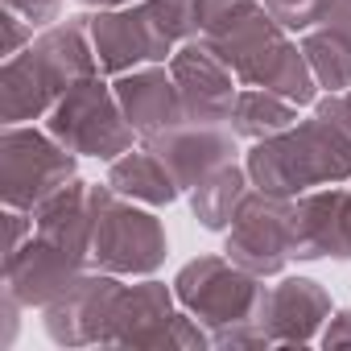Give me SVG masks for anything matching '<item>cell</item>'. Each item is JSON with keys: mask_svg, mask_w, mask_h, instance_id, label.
<instances>
[{"mask_svg": "<svg viewBox=\"0 0 351 351\" xmlns=\"http://www.w3.org/2000/svg\"><path fill=\"white\" fill-rule=\"evenodd\" d=\"M91 265L54 248L50 240H42L38 232L5 256V289L21 298L25 310H46L50 302H58Z\"/></svg>", "mask_w": 351, "mask_h": 351, "instance_id": "14", "label": "cell"}, {"mask_svg": "<svg viewBox=\"0 0 351 351\" xmlns=\"http://www.w3.org/2000/svg\"><path fill=\"white\" fill-rule=\"evenodd\" d=\"M173 298L211 330V347H269L261 326L269 285L265 277L240 269L228 252L186 261L173 277Z\"/></svg>", "mask_w": 351, "mask_h": 351, "instance_id": "3", "label": "cell"}, {"mask_svg": "<svg viewBox=\"0 0 351 351\" xmlns=\"http://www.w3.org/2000/svg\"><path fill=\"white\" fill-rule=\"evenodd\" d=\"M318 29H330V34H339V38L351 42V0H326Z\"/></svg>", "mask_w": 351, "mask_h": 351, "instance_id": "27", "label": "cell"}, {"mask_svg": "<svg viewBox=\"0 0 351 351\" xmlns=\"http://www.w3.org/2000/svg\"><path fill=\"white\" fill-rule=\"evenodd\" d=\"M112 87H116V99H120V108H124V116H128V124L136 128L141 141H153V136H161L173 124L186 120L182 91H178V83H173L165 62L116 75Z\"/></svg>", "mask_w": 351, "mask_h": 351, "instance_id": "16", "label": "cell"}, {"mask_svg": "<svg viewBox=\"0 0 351 351\" xmlns=\"http://www.w3.org/2000/svg\"><path fill=\"white\" fill-rule=\"evenodd\" d=\"M5 9L21 13L34 29H46V25H54V21H58L62 0H5Z\"/></svg>", "mask_w": 351, "mask_h": 351, "instance_id": "23", "label": "cell"}, {"mask_svg": "<svg viewBox=\"0 0 351 351\" xmlns=\"http://www.w3.org/2000/svg\"><path fill=\"white\" fill-rule=\"evenodd\" d=\"M347 191H351V186H347Z\"/></svg>", "mask_w": 351, "mask_h": 351, "instance_id": "32", "label": "cell"}, {"mask_svg": "<svg viewBox=\"0 0 351 351\" xmlns=\"http://www.w3.org/2000/svg\"><path fill=\"white\" fill-rule=\"evenodd\" d=\"M75 161L50 128L34 124H5L0 132V199L17 211H38L62 186L75 182Z\"/></svg>", "mask_w": 351, "mask_h": 351, "instance_id": "6", "label": "cell"}, {"mask_svg": "<svg viewBox=\"0 0 351 351\" xmlns=\"http://www.w3.org/2000/svg\"><path fill=\"white\" fill-rule=\"evenodd\" d=\"M343 104H347V112H351V91H343Z\"/></svg>", "mask_w": 351, "mask_h": 351, "instance_id": "30", "label": "cell"}, {"mask_svg": "<svg viewBox=\"0 0 351 351\" xmlns=\"http://www.w3.org/2000/svg\"><path fill=\"white\" fill-rule=\"evenodd\" d=\"M178 178V186L191 195L203 178H211L215 169L232 165L240 153V136L232 132V124H203V120H182L169 132L145 141Z\"/></svg>", "mask_w": 351, "mask_h": 351, "instance_id": "13", "label": "cell"}, {"mask_svg": "<svg viewBox=\"0 0 351 351\" xmlns=\"http://www.w3.org/2000/svg\"><path fill=\"white\" fill-rule=\"evenodd\" d=\"M104 347L203 351V347H211V330L191 310H178L173 285H161L153 277H141L136 285H124L120 289Z\"/></svg>", "mask_w": 351, "mask_h": 351, "instance_id": "4", "label": "cell"}, {"mask_svg": "<svg viewBox=\"0 0 351 351\" xmlns=\"http://www.w3.org/2000/svg\"><path fill=\"white\" fill-rule=\"evenodd\" d=\"M87 34H91L99 71L112 75V79L128 75L136 66L169 62L173 50H178V42L161 29V21L153 17V9L145 5V0L124 5V9H95L87 17Z\"/></svg>", "mask_w": 351, "mask_h": 351, "instance_id": "8", "label": "cell"}, {"mask_svg": "<svg viewBox=\"0 0 351 351\" xmlns=\"http://www.w3.org/2000/svg\"><path fill=\"white\" fill-rule=\"evenodd\" d=\"M95 195V236H91V269L116 277H153L165 265L169 240L165 228L145 203L120 199L108 182L91 186Z\"/></svg>", "mask_w": 351, "mask_h": 351, "instance_id": "5", "label": "cell"}, {"mask_svg": "<svg viewBox=\"0 0 351 351\" xmlns=\"http://www.w3.org/2000/svg\"><path fill=\"white\" fill-rule=\"evenodd\" d=\"M244 169L256 191L281 199L351 182V112L343 95H322L314 99L310 120L252 141V149L244 153Z\"/></svg>", "mask_w": 351, "mask_h": 351, "instance_id": "1", "label": "cell"}, {"mask_svg": "<svg viewBox=\"0 0 351 351\" xmlns=\"http://www.w3.org/2000/svg\"><path fill=\"white\" fill-rule=\"evenodd\" d=\"M173 83L182 91V108L186 120H203V124H228L236 95H240V79L232 75V66L203 42H182L173 50V58L165 62Z\"/></svg>", "mask_w": 351, "mask_h": 351, "instance_id": "12", "label": "cell"}, {"mask_svg": "<svg viewBox=\"0 0 351 351\" xmlns=\"http://www.w3.org/2000/svg\"><path fill=\"white\" fill-rule=\"evenodd\" d=\"M298 120H302L298 104H289V99H281L265 87H240L228 124L240 141H265V136H277V132L293 128Z\"/></svg>", "mask_w": 351, "mask_h": 351, "instance_id": "20", "label": "cell"}, {"mask_svg": "<svg viewBox=\"0 0 351 351\" xmlns=\"http://www.w3.org/2000/svg\"><path fill=\"white\" fill-rule=\"evenodd\" d=\"M29 236H34V211L5 207V256H9V252H17Z\"/></svg>", "mask_w": 351, "mask_h": 351, "instance_id": "25", "label": "cell"}, {"mask_svg": "<svg viewBox=\"0 0 351 351\" xmlns=\"http://www.w3.org/2000/svg\"><path fill=\"white\" fill-rule=\"evenodd\" d=\"M87 75H104L87 34V17L46 25L21 54L5 58L0 66V120H46L54 104Z\"/></svg>", "mask_w": 351, "mask_h": 351, "instance_id": "2", "label": "cell"}, {"mask_svg": "<svg viewBox=\"0 0 351 351\" xmlns=\"http://www.w3.org/2000/svg\"><path fill=\"white\" fill-rule=\"evenodd\" d=\"M34 232L42 240H50L54 248L91 265V236H95V195H91V186L75 178L54 199H46L34 211Z\"/></svg>", "mask_w": 351, "mask_h": 351, "instance_id": "17", "label": "cell"}, {"mask_svg": "<svg viewBox=\"0 0 351 351\" xmlns=\"http://www.w3.org/2000/svg\"><path fill=\"white\" fill-rule=\"evenodd\" d=\"M21 298L17 293H0V318H5V335H0V347H13V339H17V326H21Z\"/></svg>", "mask_w": 351, "mask_h": 351, "instance_id": "28", "label": "cell"}, {"mask_svg": "<svg viewBox=\"0 0 351 351\" xmlns=\"http://www.w3.org/2000/svg\"><path fill=\"white\" fill-rule=\"evenodd\" d=\"M182 5H199V0H182Z\"/></svg>", "mask_w": 351, "mask_h": 351, "instance_id": "31", "label": "cell"}, {"mask_svg": "<svg viewBox=\"0 0 351 351\" xmlns=\"http://www.w3.org/2000/svg\"><path fill=\"white\" fill-rule=\"evenodd\" d=\"M108 186L120 199H132V203H145V207H169L182 195L178 178H173L169 165L149 145L145 149H128L116 161H108Z\"/></svg>", "mask_w": 351, "mask_h": 351, "instance_id": "18", "label": "cell"}, {"mask_svg": "<svg viewBox=\"0 0 351 351\" xmlns=\"http://www.w3.org/2000/svg\"><path fill=\"white\" fill-rule=\"evenodd\" d=\"M120 289H124V277L104 273V269H87L58 302H50L42 310L50 343H58V347H104Z\"/></svg>", "mask_w": 351, "mask_h": 351, "instance_id": "10", "label": "cell"}, {"mask_svg": "<svg viewBox=\"0 0 351 351\" xmlns=\"http://www.w3.org/2000/svg\"><path fill=\"white\" fill-rule=\"evenodd\" d=\"M318 343H322L326 351H335V347H351V310H335V314L326 318Z\"/></svg>", "mask_w": 351, "mask_h": 351, "instance_id": "26", "label": "cell"}, {"mask_svg": "<svg viewBox=\"0 0 351 351\" xmlns=\"http://www.w3.org/2000/svg\"><path fill=\"white\" fill-rule=\"evenodd\" d=\"M46 128L79 157H99V161H116L120 153L132 149L136 128L128 124L116 87L104 75H87L79 79L46 116Z\"/></svg>", "mask_w": 351, "mask_h": 351, "instance_id": "7", "label": "cell"}, {"mask_svg": "<svg viewBox=\"0 0 351 351\" xmlns=\"http://www.w3.org/2000/svg\"><path fill=\"white\" fill-rule=\"evenodd\" d=\"M248 191H252L248 169L232 161V165L215 169L211 178H203L191 191V211H195V219L207 232H228L232 219H236V211H240V203L248 199Z\"/></svg>", "mask_w": 351, "mask_h": 351, "instance_id": "19", "label": "cell"}, {"mask_svg": "<svg viewBox=\"0 0 351 351\" xmlns=\"http://www.w3.org/2000/svg\"><path fill=\"white\" fill-rule=\"evenodd\" d=\"M289 261H351V191L318 186L293 199Z\"/></svg>", "mask_w": 351, "mask_h": 351, "instance_id": "11", "label": "cell"}, {"mask_svg": "<svg viewBox=\"0 0 351 351\" xmlns=\"http://www.w3.org/2000/svg\"><path fill=\"white\" fill-rule=\"evenodd\" d=\"M0 25H5V50H0V54H5V58H13V54H21L38 34H34V25L21 17V13H13V9H5V13H0Z\"/></svg>", "mask_w": 351, "mask_h": 351, "instance_id": "24", "label": "cell"}, {"mask_svg": "<svg viewBox=\"0 0 351 351\" xmlns=\"http://www.w3.org/2000/svg\"><path fill=\"white\" fill-rule=\"evenodd\" d=\"M302 54L318 79V91L343 95L351 91V42L330 34V29H310L302 34Z\"/></svg>", "mask_w": 351, "mask_h": 351, "instance_id": "21", "label": "cell"}, {"mask_svg": "<svg viewBox=\"0 0 351 351\" xmlns=\"http://www.w3.org/2000/svg\"><path fill=\"white\" fill-rule=\"evenodd\" d=\"M289 219H293V199L265 195L252 186L232 228L223 232L228 236L223 252L256 277H277L289 265Z\"/></svg>", "mask_w": 351, "mask_h": 351, "instance_id": "9", "label": "cell"}, {"mask_svg": "<svg viewBox=\"0 0 351 351\" xmlns=\"http://www.w3.org/2000/svg\"><path fill=\"white\" fill-rule=\"evenodd\" d=\"M330 314V293L314 277H281V285H273L265 298L261 326L269 335V347H306L322 335Z\"/></svg>", "mask_w": 351, "mask_h": 351, "instance_id": "15", "label": "cell"}, {"mask_svg": "<svg viewBox=\"0 0 351 351\" xmlns=\"http://www.w3.org/2000/svg\"><path fill=\"white\" fill-rule=\"evenodd\" d=\"M261 5L273 13V21H277L285 34H310V29H318V21H322L326 0H261Z\"/></svg>", "mask_w": 351, "mask_h": 351, "instance_id": "22", "label": "cell"}, {"mask_svg": "<svg viewBox=\"0 0 351 351\" xmlns=\"http://www.w3.org/2000/svg\"><path fill=\"white\" fill-rule=\"evenodd\" d=\"M83 9H124V5H136V0H79Z\"/></svg>", "mask_w": 351, "mask_h": 351, "instance_id": "29", "label": "cell"}]
</instances>
